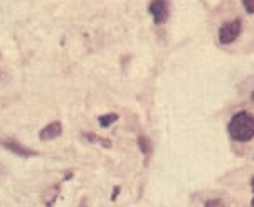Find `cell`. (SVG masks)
I'll return each instance as SVG.
<instances>
[{
    "label": "cell",
    "mask_w": 254,
    "mask_h": 207,
    "mask_svg": "<svg viewBox=\"0 0 254 207\" xmlns=\"http://www.w3.org/2000/svg\"><path fill=\"white\" fill-rule=\"evenodd\" d=\"M251 207H254V199L251 201Z\"/></svg>",
    "instance_id": "14"
},
{
    "label": "cell",
    "mask_w": 254,
    "mask_h": 207,
    "mask_svg": "<svg viewBox=\"0 0 254 207\" xmlns=\"http://www.w3.org/2000/svg\"><path fill=\"white\" fill-rule=\"evenodd\" d=\"M205 207H226L221 199H209L205 202Z\"/></svg>",
    "instance_id": "9"
},
{
    "label": "cell",
    "mask_w": 254,
    "mask_h": 207,
    "mask_svg": "<svg viewBox=\"0 0 254 207\" xmlns=\"http://www.w3.org/2000/svg\"><path fill=\"white\" fill-rule=\"evenodd\" d=\"M138 143H140V150L143 152L145 155H148L150 153V141L146 140L145 137H140L138 138Z\"/></svg>",
    "instance_id": "8"
},
{
    "label": "cell",
    "mask_w": 254,
    "mask_h": 207,
    "mask_svg": "<svg viewBox=\"0 0 254 207\" xmlns=\"http://www.w3.org/2000/svg\"><path fill=\"white\" fill-rule=\"evenodd\" d=\"M243 3L248 14H254V0H243Z\"/></svg>",
    "instance_id": "10"
},
{
    "label": "cell",
    "mask_w": 254,
    "mask_h": 207,
    "mask_svg": "<svg viewBox=\"0 0 254 207\" xmlns=\"http://www.w3.org/2000/svg\"><path fill=\"white\" fill-rule=\"evenodd\" d=\"M251 189H253V191H254V177H253V179H251Z\"/></svg>",
    "instance_id": "11"
},
{
    "label": "cell",
    "mask_w": 254,
    "mask_h": 207,
    "mask_svg": "<svg viewBox=\"0 0 254 207\" xmlns=\"http://www.w3.org/2000/svg\"><path fill=\"white\" fill-rule=\"evenodd\" d=\"M148 12L153 17V22L157 25H162L167 22L170 15V5L169 0H152L148 5Z\"/></svg>",
    "instance_id": "2"
},
{
    "label": "cell",
    "mask_w": 254,
    "mask_h": 207,
    "mask_svg": "<svg viewBox=\"0 0 254 207\" xmlns=\"http://www.w3.org/2000/svg\"><path fill=\"white\" fill-rule=\"evenodd\" d=\"M81 207V206H79ZM83 207H88V202H86V201H83Z\"/></svg>",
    "instance_id": "12"
},
{
    "label": "cell",
    "mask_w": 254,
    "mask_h": 207,
    "mask_svg": "<svg viewBox=\"0 0 254 207\" xmlns=\"http://www.w3.org/2000/svg\"><path fill=\"white\" fill-rule=\"evenodd\" d=\"M239 34H241V20L234 19L231 22H226L219 29V42L221 44H231V42H234L239 37Z\"/></svg>",
    "instance_id": "3"
},
{
    "label": "cell",
    "mask_w": 254,
    "mask_h": 207,
    "mask_svg": "<svg viewBox=\"0 0 254 207\" xmlns=\"http://www.w3.org/2000/svg\"><path fill=\"white\" fill-rule=\"evenodd\" d=\"M84 138H86V140H89V141H93V143H100L103 146H110L111 145L110 140H105V138H101L98 135H93V133H84Z\"/></svg>",
    "instance_id": "7"
},
{
    "label": "cell",
    "mask_w": 254,
    "mask_h": 207,
    "mask_svg": "<svg viewBox=\"0 0 254 207\" xmlns=\"http://www.w3.org/2000/svg\"><path fill=\"white\" fill-rule=\"evenodd\" d=\"M227 132L232 140L249 141L254 138V115L249 111H239L231 118Z\"/></svg>",
    "instance_id": "1"
},
{
    "label": "cell",
    "mask_w": 254,
    "mask_h": 207,
    "mask_svg": "<svg viewBox=\"0 0 254 207\" xmlns=\"http://www.w3.org/2000/svg\"><path fill=\"white\" fill-rule=\"evenodd\" d=\"M63 133V125L61 122H53L49 125H46L41 132H39V138L42 141H49V140H54V138H59Z\"/></svg>",
    "instance_id": "5"
},
{
    "label": "cell",
    "mask_w": 254,
    "mask_h": 207,
    "mask_svg": "<svg viewBox=\"0 0 254 207\" xmlns=\"http://www.w3.org/2000/svg\"><path fill=\"white\" fill-rule=\"evenodd\" d=\"M0 145H2L3 148H7L8 152L15 153L17 157H22V158L36 157V155H37L36 150L27 148V146L22 145V143H19V141L14 140V138H0Z\"/></svg>",
    "instance_id": "4"
},
{
    "label": "cell",
    "mask_w": 254,
    "mask_h": 207,
    "mask_svg": "<svg viewBox=\"0 0 254 207\" xmlns=\"http://www.w3.org/2000/svg\"><path fill=\"white\" fill-rule=\"evenodd\" d=\"M116 120H118V115L108 113V115H101L100 118H98V123H100V127L106 128V127H110V125H113Z\"/></svg>",
    "instance_id": "6"
},
{
    "label": "cell",
    "mask_w": 254,
    "mask_h": 207,
    "mask_svg": "<svg viewBox=\"0 0 254 207\" xmlns=\"http://www.w3.org/2000/svg\"><path fill=\"white\" fill-rule=\"evenodd\" d=\"M251 100L254 101V91H253V94H251Z\"/></svg>",
    "instance_id": "13"
}]
</instances>
